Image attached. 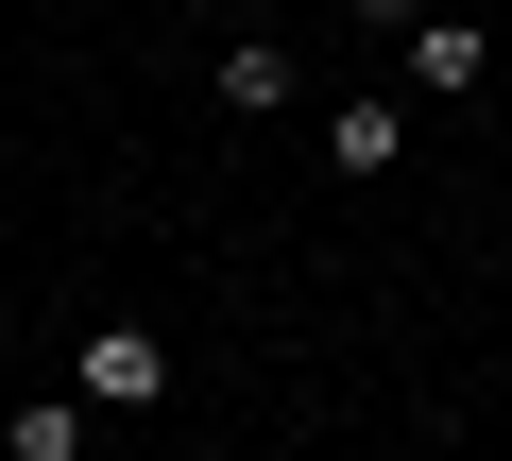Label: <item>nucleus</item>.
I'll list each match as a JSON object with an SVG mask.
<instances>
[{"label":"nucleus","instance_id":"obj_1","mask_svg":"<svg viewBox=\"0 0 512 461\" xmlns=\"http://www.w3.org/2000/svg\"><path fill=\"white\" fill-rule=\"evenodd\" d=\"M393 52H410V103H478V86H495V35H478V18H444V0H427Z\"/></svg>","mask_w":512,"mask_h":461},{"label":"nucleus","instance_id":"obj_2","mask_svg":"<svg viewBox=\"0 0 512 461\" xmlns=\"http://www.w3.org/2000/svg\"><path fill=\"white\" fill-rule=\"evenodd\" d=\"M69 393H86V410H154V393H171V342H154V325H103V342L69 359Z\"/></svg>","mask_w":512,"mask_h":461},{"label":"nucleus","instance_id":"obj_3","mask_svg":"<svg viewBox=\"0 0 512 461\" xmlns=\"http://www.w3.org/2000/svg\"><path fill=\"white\" fill-rule=\"evenodd\" d=\"M325 154H342V188H376V171L410 154V103H393V86H342V103H325Z\"/></svg>","mask_w":512,"mask_h":461},{"label":"nucleus","instance_id":"obj_4","mask_svg":"<svg viewBox=\"0 0 512 461\" xmlns=\"http://www.w3.org/2000/svg\"><path fill=\"white\" fill-rule=\"evenodd\" d=\"M291 86H308L291 35H222V103H239V120H291Z\"/></svg>","mask_w":512,"mask_h":461},{"label":"nucleus","instance_id":"obj_5","mask_svg":"<svg viewBox=\"0 0 512 461\" xmlns=\"http://www.w3.org/2000/svg\"><path fill=\"white\" fill-rule=\"evenodd\" d=\"M0 461H86V393L69 410H0Z\"/></svg>","mask_w":512,"mask_h":461},{"label":"nucleus","instance_id":"obj_6","mask_svg":"<svg viewBox=\"0 0 512 461\" xmlns=\"http://www.w3.org/2000/svg\"><path fill=\"white\" fill-rule=\"evenodd\" d=\"M342 18H359V35H410V18H427V0H342Z\"/></svg>","mask_w":512,"mask_h":461}]
</instances>
